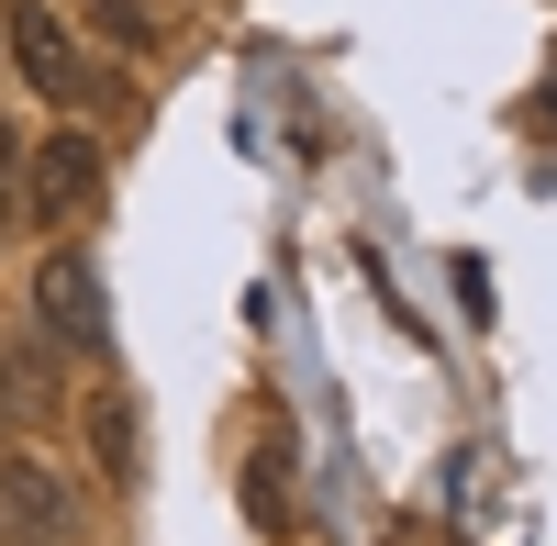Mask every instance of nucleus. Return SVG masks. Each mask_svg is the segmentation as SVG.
Listing matches in <instances>:
<instances>
[{
	"label": "nucleus",
	"mask_w": 557,
	"mask_h": 546,
	"mask_svg": "<svg viewBox=\"0 0 557 546\" xmlns=\"http://www.w3.org/2000/svg\"><path fill=\"white\" fill-rule=\"evenodd\" d=\"M34 312H45V335L67 357H112V290H101L89 257H45L34 268Z\"/></svg>",
	"instance_id": "obj_1"
},
{
	"label": "nucleus",
	"mask_w": 557,
	"mask_h": 546,
	"mask_svg": "<svg viewBox=\"0 0 557 546\" xmlns=\"http://www.w3.org/2000/svg\"><path fill=\"white\" fill-rule=\"evenodd\" d=\"M12 67L45 89V101H112V78L78 67V45L57 34V12H45V0H12Z\"/></svg>",
	"instance_id": "obj_2"
},
{
	"label": "nucleus",
	"mask_w": 557,
	"mask_h": 546,
	"mask_svg": "<svg viewBox=\"0 0 557 546\" xmlns=\"http://www.w3.org/2000/svg\"><path fill=\"white\" fill-rule=\"evenodd\" d=\"M34 212H101V146L89 134H45L34 146Z\"/></svg>",
	"instance_id": "obj_3"
},
{
	"label": "nucleus",
	"mask_w": 557,
	"mask_h": 546,
	"mask_svg": "<svg viewBox=\"0 0 557 546\" xmlns=\"http://www.w3.org/2000/svg\"><path fill=\"white\" fill-rule=\"evenodd\" d=\"M0 524H12L23 546H57L67 535V491L45 458H0Z\"/></svg>",
	"instance_id": "obj_4"
},
{
	"label": "nucleus",
	"mask_w": 557,
	"mask_h": 546,
	"mask_svg": "<svg viewBox=\"0 0 557 546\" xmlns=\"http://www.w3.org/2000/svg\"><path fill=\"white\" fill-rule=\"evenodd\" d=\"M78 435H89V458H101V480L112 491H134V469H146V446H134V401L101 380L89 390V413H78Z\"/></svg>",
	"instance_id": "obj_5"
},
{
	"label": "nucleus",
	"mask_w": 557,
	"mask_h": 546,
	"mask_svg": "<svg viewBox=\"0 0 557 546\" xmlns=\"http://www.w3.org/2000/svg\"><path fill=\"white\" fill-rule=\"evenodd\" d=\"M257 524H290V446L268 413H257Z\"/></svg>",
	"instance_id": "obj_6"
},
{
	"label": "nucleus",
	"mask_w": 557,
	"mask_h": 546,
	"mask_svg": "<svg viewBox=\"0 0 557 546\" xmlns=\"http://www.w3.org/2000/svg\"><path fill=\"white\" fill-rule=\"evenodd\" d=\"M0 413H12V424H23V413H45V380L23 369V346H0Z\"/></svg>",
	"instance_id": "obj_7"
},
{
	"label": "nucleus",
	"mask_w": 557,
	"mask_h": 546,
	"mask_svg": "<svg viewBox=\"0 0 557 546\" xmlns=\"http://www.w3.org/2000/svg\"><path fill=\"white\" fill-rule=\"evenodd\" d=\"M12 167H23V146H12V123H0V223H12Z\"/></svg>",
	"instance_id": "obj_8"
},
{
	"label": "nucleus",
	"mask_w": 557,
	"mask_h": 546,
	"mask_svg": "<svg viewBox=\"0 0 557 546\" xmlns=\"http://www.w3.org/2000/svg\"><path fill=\"white\" fill-rule=\"evenodd\" d=\"M535 123H546V134H557V57H546V101H535Z\"/></svg>",
	"instance_id": "obj_9"
}]
</instances>
